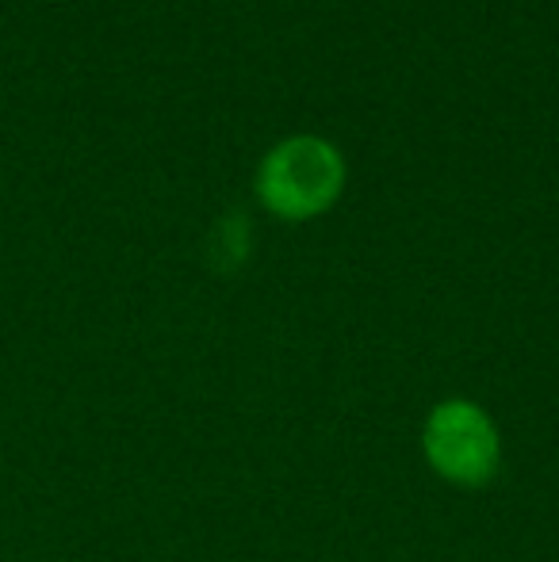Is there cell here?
Listing matches in <instances>:
<instances>
[{"label": "cell", "instance_id": "1", "mask_svg": "<svg viewBox=\"0 0 559 562\" xmlns=\"http://www.w3.org/2000/svg\"><path fill=\"white\" fill-rule=\"evenodd\" d=\"M345 188V161L326 138L295 134L265 154L257 169V195L277 218L303 223L334 207Z\"/></svg>", "mask_w": 559, "mask_h": 562}, {"label": "cell", "instance_id": "2", "mask_svg": "<svg viewBox=\"0 0 559 562\" xmlns=\"http://www.w3.org/2000/svg\"><path fill=\"white\" fill-rule=\"evenodd\" d=\"M425 459L456 486H483L499 474V432L471 402H440L425 422Z\"/></svg>", "mask_w": 559, "mask_h": 562}, {"label": "cell", "instance_id": "3", "mask_svg": "<svg viewBox=\"0 0 559 562\" xmlns=\"http://www.w3.org/2000/svg\"><path fill=\"white\" fill-rule=\"evenodd\" d=\"M249 252V226L242 215L219 218V226L211 229V265L219 272H234Z\"/></svg>", "mask_w": 559, "mask_h": 562}]
</instances>
